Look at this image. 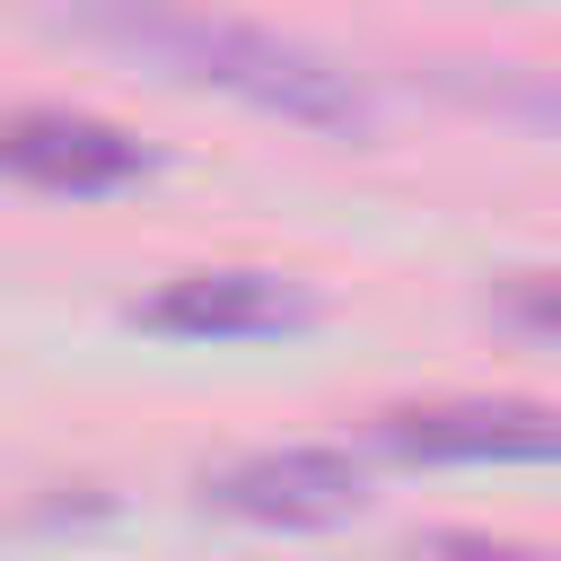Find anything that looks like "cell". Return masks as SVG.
I'll list each match as a JSON object with an SVG mask.
<instances>
[{"label": "cell", "instance_id": "cell-4", "mask_svg": "<svg viewBox=\"0 0 561 561\" xmlns=\"http://www.w3.org/2000/svg\"><path fill=\"white\" fill-rule=\"evenodd\" d=\"M140 333L167 342H280L316 324V289L289 272H254V263H219V272H175L167 289H149L131 307Z\"/></svg>", "mask_w": 561, "mask_h": 561}, {"label": "cell", "instance_id": "cell-1", "mask_svg": "<svg viewBox=\"0 0 561 561\" xmlns=\"http://www.w3.org/2000/svg\"><path fill=\"white\" fill-rule=\"evenodd\" d=\"M61 26H79L88 44H114L184 88H210V96H237L272 123L324 131V140H368V123H377L368 88L333 53L272 35L254 18H219L202 0H61Z\"/></svg>", "mask_w": 561, "mask_h": 561}, {"label": "cell", "instance_id": "cell-7", "mask_svg": "<svg viewBox=\"0 0 561 561\" xmlns=\"http://www.w3.org/2000/svg\"><path fill=\"white\" fill-rule=\"evenodd\" d=\"M508 316H517L535 342H552V280H543V272H517V280H508Z\"/></svg>", "mask_w": 561, "mask_h": 561}, {"label": "cell", "instance_id": "cell-2", "mask_svg": "<svg viewBox=\"0 0 561 561\" xmlns=\"http://www.w3.org/2000/svg\"><path fill=\"white\" fill-rule=\"evenodd\" d=\"M0 175L53 202H114L158 175V149L79 105H18L0 114Z\"/></svg>", "mask_w": 561, "mask_h": 561}, {"label": "cell", "instance_id": "cell-5", "mask_svg": "<svg viewBox=\"0 0 561 561\" xmlns=\"http://www.w3.org/2000/svg\"><path fill=\"white\" fill-rule=\"evenodd\" d=\"M377 447L403 465H543L561 447V421L526 394H438L377 412Z\"/></svg>", "mask_w": 561, "mask_h": 561}, {"label": "cell", "instance_id": "cell-3", "mask_svg": "<svg viewBox=\"0 0 561 561\" xmlns=\"http://www.w3.org/2000/svg\"><path fill=\"white\" fill-rule=\"evenodd\" d=\"M368 482L342 447H254V456H228L202 473V508L210 517H237V526H280V535H307V526H342L359 517Z\"/></svg>", "mask_w": 561, "mask_h": 561}, {"label": "cell", "instance_id": "cell-6", "mask_svg": "<svg viewBox=\"0 0 561 561\" xmlns=\"http://www.w3.org/2000/svg\"><path fill=\"white\" fill-rule=\"evenodd\" d=\"M412 561H552L543 543H508V535H465V526H447V535H430Z\"/></svg>", "mask_w": 561, "mask_h": 561}]
</instances>
